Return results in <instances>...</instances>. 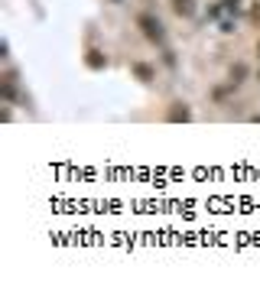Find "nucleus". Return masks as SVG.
<instances>
[{
    "label": "nucleus",
    "mask_w": 260,
    "mask_h": 286,
    "mask_svg": "<svg viewBox=\"0 0 260 286\" xmlns=\"http://www.w3.org/2000/svg\"><path fill=\"white\" fill-rule=\"evenodd\" d=\"M4 98L7 101L17 98V75H4Z\"/></svg>",
    "instance_id": "5"
},
{
    "label": "nucleus",
    "mask_w": 260,
    "mask_h": 286,
    "mask_svg": "<svg viewBox=\"0 0 260 286\" xmlns=\"http://www.w3.org/2000/svg\"><path fill=\"white\" fill-rule=\"evenodd\" d=\"M137 26L143 30V36H147L150 43H163V39H166V30H163V23L153 13H140V17H137Z\"/></svg>",
    "instance_id": "1"
},
{
    "label": "nucleus",
    "mask_w": 260,
    "mask_h": 286,
    "mask_svg": "<svg viewBox=\"0 0 260 286\" xmlns=\"http://www.w3.org/2000/svg\"><path fill=\"white\" fill-rule=\"evenodd\" d=\"M224 7H228V10H237V7H241V0H224Z\"/></svg>",
    "instance_id": "8"
},
{
    "label": "nucleus",
    "mask_w": 260,
    "mask_h": 286,
    "mask_svg": "<svg viewBox=\"0 0 260 286\" xmlns=\"http://www.w3.org/2000/svg\"><path fill=\"white\" fill-rule=\"evenodd\" d=\"M244 75H247V69H244V65H234V69H231V85H241Z\"/></svg>",
    "instance_id": "7"
},
{
    "label": "nucleus",
    "mask_w": 260,
    "mask_h": 286,
    "mask_svg": "<svg viewBox=\"0 0 260 286\" xmlns=\"http://www.w3.org/2000/svg\"><path fill=\"white\" fill-rule=\"evenodd\" d=\"M173 13L176 17H192L195 13V0H173Z\"/></svg>",
    "instance_id": "2"
},
{
    "label": "nucleus",
    "mask_w": 260,
    "mask_h": 286,
    "mask_svg": "<svg viewBox=\"0 0 260 286\" xmlns=\"http://www.w3.org/2000/svg\"><path fill=\"white\" fill-rule=\"evenodd\" d=\"M257 52H260V46H257Z\"/></svg>",
    "instance_id": "10"
},
{
    "label": "nucleus",
    "mask_w": 260,
    "mask_h": 286,
    "mask_svg": "<svg viewBox=\"0 0 260 286\" xmlns=\"http://www.w3.org/2000/svg\"><path fill=\"white\" fill-rule=\"evenodd\" d=\"M134 75H137L140 81H153V69H150V65H143V62L134 65Z\"/></svg>",
    "instance_id": "6"
},
{
    "label": "nucleus",
    "mask_w": 260,
    "mask_h": 286,
    "mask_svg": "<svg viewBox=\"0 0 260 286\" xmlns=\"http://www.w3.org/2000/svg\"><path fill=\"white\" fill-rule=\"evenodd\" d=\"M85 65H88V69H104V52H101V49H88Z\"/></svg>",
    "instance_id": "4"
},
{
    "label": "nucleus",
    "mask_w": 260,
    "mask_h": 286,
    "mask_svg": "<svg viewBox=\"0 0 260 286\" xmlns=\"http://www.w3.org/2000/svg\"><path fill=\"white\" fill-rule=\"evenodd\" d=\"M254 20H257V23H260V7H254Z\"/></svg>",
    "instance_id": "9"
},
{
    "label": "nucleus",
    "mask_w": 260,
    "mask_h": 286,
    "mask_svg": "<svg viewBox=\"0 0 260 286\" xmlns=\"http://www.w3.org/2000/svg\"><path fill=\"white\" fill-rule=\"evenodd\" d=\"M166 117L173 120V124H179V120H189V117H192V111H189V104H173V111H169Z\"/></svg>",
    "instance_id": "3"
}]
</instances>
